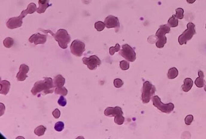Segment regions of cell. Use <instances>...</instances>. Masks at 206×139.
Segmentation results:
<instances>
[{
	"label": "cell",
	"instance_id": "cell-1",
	"mask_svg": "<svg viewBox=\"0 0 206 139\" xmlns=\"http://www.w3.org/2000/svg\"><path fill=\"white\" fill-rule=\"evenodd\" d=\"M54 87L53 81L50 77H44V80L39 81L35 83L34 87L31 90V93L36 96L41 93L42 95L51 93L54 92Z\"/></svg>",
	"mask_w": 206,
	"mask_h": 139
},
{
	"label": "cell",
	"instance_id": "cell-2",
	"mask_svg": "<svg viewBox=\"0 0 206 139\" xmlns=\"http://www.w3.org/2000/svg\"><path fill=\"white\" fill-rule=\"evenodd\" d=\"M37 5L34 3H31L28 4L27 9L23 10L21 13V15L18 17H13L9 19L6 25L9 29H15V28H20L23 24V19L28 14H32L37 11Z\"/></svg>",
	"mask_w": 206,
	"mask_h": 139
},
{
	"label": "cell",
	"instance_id": "cell-3",
	"mask_svg": "<svg viewBox=\"0 0 206 139\" xmlns=\"http://www.w3.org/2000/svg\"><path fill=\"white\" fill-rule=\"evenodd\" d=\"M41 30L45 33H49L51 34L54 37V39L58 43L59 46L62 48V49H66L68 47V44L71 41V37L67 30H66L65 29H59L57 31L56 34H54L49 30Z\"/></svg>",
	"mask_w": 206,
	"mask_h": 139
},
{
	"label": "cell",
	"instance_id": "cell-4",
	"mask_svg": "<svg viewBox=\"0 0 206 139\" xmlns=\"http://www.w3.org/2000/svg\"><path fill=\"white\" fill-rule=\"evenodd\" d=\"M123 112L120 107H108L104 111V114L106 117H114V123L118 125H121L124 124L125 118L123 116Z\"/></svg>",
	"mask_w": 206,
	"mask_h": 139
},
{
	"label": "cell",
	"instance_id": "cell-5",
	"mask_svg": "<svg viewBox=\"0 0 206 139\" xmlns=\"http://www.w3.org/2000/svg\"><path fill=\"white\" fill-rule=\"evenodd\" d=\"M170 27L168 24L160 26V28H158L156 34V36L157 38L156 45L157 48L161 49L164 47L167 41V38L165 34L170 33Z\"/></svg>",
	"mask_w": 206,
	"mask_h": 139
},
{
	"label": "cell",
	"instance_id": "cell-6",
	"mask_svg": "<svg viewBox=\"0 0 206 139\" xmlns=\"http://www.w3.org/2000/svg\"><path fill=\"white\" fill-rule=\"evenodd\" d=\"M156 92V88L149 81H146L143 83L142 92V101L144 104L149 102Z\"/></svg>",
	"mask_w": 206,
	"mask_h": 139
},
{
	"label": "cell",
	"instance_id": "cell-7",
	"mask_svg": "<svg viewBox=\"0 0 206 139\" xmlns=\"http://www.w3.org/2000/svg\"><path fill=\"white\" fill-rule=\"evenodd\" d=\"M187 28L178 38V42L180 45L186 44L187 41L192 38L196 34V25L193 23H189L187 25Z\"/></svg>",
	"mask_w": 206,
	"mask_h": 139
},
{
	"label": "cell",
	"instance_id": "cell-8",
	"mask_svg": "<svg viewBox=\"0 0 206 139\" xmlns=\"http://www.w3.org/2000/svg\"><path fill=\"white\" fill-rule=\"evenodd\" d=\"M152 103L154 107L157 108L162 112L165 114H170L173 111L175 108L174 104L170 103L168 104H163L160 101V98L158 96H154L152 98Z\"/></svg>",
	"mask_w": 206,
	"mask_h": 139
},
{
	"label": "cell",
	"instance_id": "cell-9",
	"mask_svg": "<svg viewBox=\"0 0 206 139\" xmlns=\"http://www.w3.org/2000/svg\"><path fill=\"white\" fill-rule=\"evenodd\" d=\"M119 54L129 62H134L137 59V54L135 50L128 44L122 45V49L120 51Z\"/></svg>",
	"mask_w": 206,
	"mask_h": 139
},
{
	"label": "cell",
	"instance_id": "cell-10",
	"mask_svg": "<svg viewBox=\"0 0 206 139\" xmlns=\"http://www.w3.org/2000/svg\"><path fill=\"white\" fill-rule=\"evenodd\" d=\"M85 44L80 40H75L70 45V51L76 57H80L85 51Z\"/></svg>",
	"mask_w": 206,
	"mask_h": 139
},
{
	"label": "cell",
	"instance_id": "cell-11",
	"mask_svg": "<svg viewBox=\"0 0 206 139\" xmlns=\"http://www.w3.org/2000/svg\"><path fill=\"white\" fill-rule=\"evenodd\" d=\"M82 61L90 70H95L102 64L100 59L95 55H91L89 58L84 57Z\"/></svg>",
	"mask_w": 206,
	"mask_h": 139
},
{
	"label": "cell",
	"instance_id": "cell-12",
	"mask_svg": "<svg viewBox=\"0 0 206 139\" xmlns=\"http://www.w3.org/2000/svg\"><path fill=\"white\" fill-rule=\"evenodd\" d=\"M104 23L107 28H120V22L118 18L113 15L108 16L105 18Z\"/></svg>",
	"mask_w": 206,
	"mask_h": 139
},
{
	"label": "cell",
	"instance_id": "cell-13",
	"mask_svg": "<svg viewBox=\"0 0 206 139\" xmlns=\"http://www.w3.org/2000/svg\"><path fill=\"white\" fill-rule=\"evenodd\" d=\"M28 41L35 45H37L38 44H44L47 41V35L41 34L39 33L34 34L28 39Z\"/></svg>",
	"mask_w": 206,
	"mask_h": 139
},
{
	"label": "cell",
	"instance_id": "cell-14",
	"mask_svg": "<svg viewBox=\"0 0 206 139\" xmlns=\"http://www.w3.org/2000/svg\"><path fill=\"white\" fill-rule=\"evenodd\" d=\"M29 71V67L28 66L25 64H21L19 67V71L16 75V78L18 81L22 82L26 80L28 77L27 74Z\"/></svg>",
	"mask_w": 206,
	"mask_h": 139
},
{
	"label": "cell",
	"instance_id": "cell-15",
	"mask_svg": "<svg viewBox=\"0 0 206 139\" xmlns=\"http://www.w3.org/2000/svg\"><path fill=\"white\" fill-rule=\"evenodd\" d=\"M49 0H39V7L37 9V12L38 13H43L49 7L51 6V4H49Z\"/></svg>",
	"mask_w": 206,
	"mask_h": 139
},
{
	"label": "cell",
	"instance_id": "cell-16",
	"mask_svg": "<svg viewBox=\"0 0 206 139\" xmlns=\"http://www.w3.org/2000/svg\"><path fill=\"white\" fill-rule=\"evenodd\" d=\"M0 84H1L0 93L4 95H7L9 93L10 88V83L7 80H2L1 81Z\"/></svg>",
	"mask_w": 206,
	"mask_h": 139
},
{
	"label": "cell",
	"instance_id": "cell-17",
	"mask_svg": "<svg viewBox=\"0 0 206 139\" xmlns=\"http://www.w3.org/2000/svg\"><path fill=\"white\" fill-rule=\"evenodd\" d=\"M66 83V80L61 75H57L54 77L53 80L55 88H60L64 85Z\"/></svg>",
	"mask_w": 206,
	"mask_h": 139
},
{
	"label": "cell",
	"instance_id": "cell-18",
	"mask_svg": "<svg viewBox=\"0 0 206 139\" xmlns=\"http://www.w3.org/2000/svg\"><path fill=\"white\" fill-rule=\"evenodd\" d=\"M193 85V80L190 78H186L184 81V84L181 86V89L184 92H188L192 88Z\"/></svg>",
	"mask_w": 206,
	"mask_h": 139
},
{
	"label": "cell",
	"instance_id": "cell-19",
	"mask_svg": "<svg viewBox=\"0 0 206 139\" xmlns=\"http://www.w3.org/2000/svg\"><path fill=\"white\" fill-rule=\"evenodd\" d=\"M199 77L196 78L195 81L196 86L198 88H202L205 85V80H204V72L201 70H199L198 72Z\"/></svg>",
	"mask_w": 206,
	"mask_h": 139
},
{
	"label": "cell",
	"instance_id": "cell-20",
	"mask_svg": "<svg viewBox=\"0 0 206 139\" xmlns=\"http://www.w3.org/2000/svg\"><path fill=\"white\" fill-rule=\"evenodd\" d=\"M178 70L175 67H173L169 70L167 72V77L169 79H174L178 76Z\"/></svg>",
	"mask_w": 206,
	"mask_h": 139
},
{
	"label": "cell",
	"instance_id": "cell-21",
	"mask_svg": "<svg viewBox=\"0 0 206 139\" xmlns=\"http://www.w3.org/2000/svg\"><path fill=\"white\" fill-rule=\"evenodd\" d=\"M46 131V128L44 126L41 125V126L37 127L36 129H34V133L37 136L41 137V136L44 135Z\"/></svg>",
	"mask_w": 206,
	"mask_h": 139
},
{
	"label": "cell",
	"instance_id": "cell-22",
	"mask_svg": "<svg viewBox=\"0 0 206 139\" xmlns=\"http://www.w3.org/2000/svg\"><path fill=\"white\" fill-rule=\"evenodd\" d=\"M167 24L169 25L170 28H175L178 26V19L175 17V15H173L172 17L169 18L168 22H167Z\"/></svg>",
	"mask_w": 206,
	"mask_h": 139
},
{
	"label": "cell",
	"instance_id": "cell-23",
	"mask_svg": "<svg viewBox=\"0 0 206 139\" xmlns=\"http://www.w3.org/2000/svg\"><path fill=\"white\" fill-rule=\"evenodd\" d=\"M55 93L57 95H61L66 96L68 94V90L63 86L60 88H56L55 89Z\"/></svg>",
	"mask_w": 206,
	"mask_h": 139
},
{
	"label": "cell",
	"instance_id": "cell-24",
	"mask_svg": "<svg viewBox=\"0 0 206 139\" xmlns=\"http://www.w3.org/2000/svg\"><path fill=\"white\" fill-rule=\"evenodd\" d=\"M13 44H14L13 39L10 37L6 38L3 41L4 46L6 48H8V49L11 48L13 45Z\"/></svg>",
	"mask_w": 206,
	"mask_h": 139
},
{
	"label": "cell",
	"instance_id": "cell-25",
	"mask_svg": "<svg viewBox=\"0 0 206 139\" xmlns=\"http://www.w3.org/2000/svg\"><path fill=\"white\" fill-rule=\"evenodd\" d=\"M105 27L106 26L104 22H101V21L97 22L95 24V28L98 31H103V30L105 28Z\"/></svg>",
	"mask_w": 206,
	"mask_h": 139
},
{
	"label": "cell",
	"instance_id": "cell-26",
	"mask_svg": "<svg viewBox=\"0 0 206 139\" xmlns=\"http://www.w3.org/2000/svg\"><path fill=\"white\" fill-rule=\"evenodd\" d=\"M175 12H176V13H175V16L176 18L179 19H183L184 10L183 8H177V9H175Z\"/></svg>",
	"mask_w": 206,
	"mask_h": 139
},
{
	"label": "cell",
	"instance_id": "cell-27",
	"mask_svg": "<svg viewBox=\"0 0 206 139\" xmlns=\"http://www.w3.org/2000/svg\"><path fill=\"white\" fill-rule=\"evenodd\" d=\"M64 128V124L62 121H58L55 125L54 129L56 131L61 132Z\"/></svg>",
	"mask_w": 206,
	"mask_h": 139
},
{
	"label": "cell",
	"instance_id": "cell-28",
	"mask_svg": "<svg viewBox=\"0 0 206 139\" xmlns=\"http://www.w3.org/2000/svg\"><path fill=\"white\" fill-rule=\"evenodd\" d=\"M120 51V46L119 44H116V46L114 47H111L110 48V54L111 55H113L114 53Z\"/></svg>",
	"mask_w": 206,
	"mask_h": 139
},
{
	"label": "cell",
	"instance_id": "cell-29",
	"mask_svg": "<svg viewBox=\"0 0 206 139\" xmlns=\"http://www.w3.org/2000/svg\"><path fill=\"white\" fill-rule=\"evenodd\" d=\"M120 67L121 70H128L129 68V64L126 61L122 60L120 62Z\"/></svg>",
	"mask_w": 206,
	"mask_h": 139
},
{
	"label": "cell",
	"instance_id": "cell-30",
	"mask_svg": "<svg viewBox=\"0 0 206 139\" xmlns=\"http://www.w3.org/2000/svg\"><path fill=\"white\" fill-rule=\"evenodd\" d=\"M114 85L116 88H120L124 85L123 81L120 78H116L114 80Z\"/></svg>",
	"mask_w": 206,
	"mask_h": 139
},
{
	"label": "cell",
	"instance_id": "cell-31",
	"mask_svg": "<svg viewBox=\"0 0 206 139\" xmlns=\"http://www.w3.org/2000/svg\"><path fill=\"white\" fill-rule=\"evenodd\" d=\"M57 103H58L60 106L64 107L67 105V100H66V98H64V96L62 95L60 97Z\"/></svg>",
	"mask_w": 206,
	"mask_h": 139
},
{
	"label": "cell",
	"instance_id": "cell-32",
	"mask_svg": "<svg viewBox=\"0 0 206 139\" xmlns=\"http://www.w3.org/2000/svg\"><path fill=\"white\" fill-rule=\"evenodd\" d=\"M193 120H194V118L192 115H188V116L186 117L185 119V123L186 125H190L193 122Z\"/></svg>",
	"mask_w": 206,
	"mask_h": 139
},
{
	"label": "cell",
	"instance_id": "cell-33",
	"mask_svg": "<svg viewBox=\"0 0 206 139\" xmlns=\"http://www.w3.org/2000/svg\"><path fill=\"white\" fill-rule=\"evenodd\" d=\"M52 114L55 119L59 118L60 115H61V112L60 111L59 109L56 108L54 110V111L52 112Z\"/></svg>",
	"mask_w": 206,
	"mask_h": 139
},
{
	"label": "cell",
	"instance_id": "cell-34",
	"mask_svg": "<svg viewBox=\"0 0 206 139\" xmlns=\"http://www.w3.org/2000/svg\"><path fill=\"white\" fill-rule=\"evenodd\" d=\"M186 1H187V3H190V4H193L196 1V0H186Z\"/></svg>",
	"mask_w": 206,
	"mask_h": 139
},
{
	"label": "cell",
	"instance_id": "cell-35",
	"mask_svg": "<svg viewBox=\"0 0 206 139\" xmlns=\"http://www.w3.org/2000/svg\"><path fill=\"white\" fill-rule=\"evenodd\" d=\"M204 90L205 91H206V85L205 86V88H204Z\"/></svg>",
	"mask_w": 206,
	"mask_h": 139
},
{
	"label": "cell",
	"instance_id": "cell-36",
	"mask_svg": "<svg viewBox=\"0 0 206 139\" xmlns=\"http://www.w3.org/2000/svg\"></svg>",
	"mask_w": 206,
	"mask_h": 139
}]
</instances>
